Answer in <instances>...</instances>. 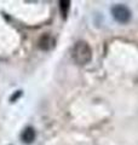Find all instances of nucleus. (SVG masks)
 Returning a JSON list of instances; mask_svg holds the SVG:
<instances>
[{
  "label": "nucleus",
  "instance_id": "nucleus-4",
  "mask_svg": "<svg viewBox=\"0 0 138 145\" xmlns=\"http://www.w3.org/2000/svg\"><path fill=\"white\" fill-rule=\"evenodd\" d=\"M21 139H22V142L26 144L33 143L35 139V131L33 127H27V128L23 129V132L21 134Z\"/></svg>",
  "mask_w": 138,
  "mask_h": 145
},
{
  "label": "nucleus",
  "instance_id": "nucleus-3",
  "mask_svg": "<svg viewBox=\"0 0 138 145\" xmlns=\"http://www.w3.org/2000/svg\"><path fill=\"white\" fill-rule=\"evenodd\" d=\"M39 47L45 51H49L55 47V39L52 38L50 34H44L41 38L39 39Z\"/></svg>",
  "mask_w": 138,
  "mask_h": 145
},
{
  "label": "nucleus",
  "instance_id": "nucleus-1",
  "mask_svg": "<svg viewBox=\"0 0 138 145\" xmlns=\"http://www.w3.org/2000/svg\"><path fill=\"white\" fill-rule=\"evenodd\" d=\"M72 57L79 65H86L92 59V50L86 41H78L72 51Z\"/></svg>",
  "mask_w": 138,
  "mask_h": 145
},
{
  "label": "nucleus",
  "instance_id": "nucleus-5",
  "mask_svg": "<svg viewBox=\"0 0 138 145\" xmlns=\"http://www.w3.org/2000/svg\"><path fill=\"white\" fill-rule=\"evenodd\" d=\"M69 1H59V5H61V11H62V15L66 17L67 16V11L69 8Z\"/></svg>",
  "mask_w": 138,
  "mask_h": 145
},
{
  "label": "nucleus",
  "instance_id": "nucleus-2",
  "mask_svg": "<svg viewBox=\"0 0 138 145\" xmlns=\"http://www.w3.org/2000/svg\"><path fill=\"white\" fill-rule=\"evenodd\" d=\"M112 15L119 23H127L131 20V10L122 4H118L112 7Z\"/></svg>",
  "mask_w": 138,
  "mask_h": 145
}]
</instances>
